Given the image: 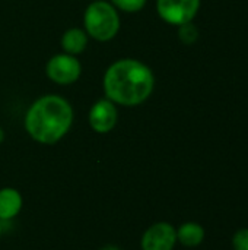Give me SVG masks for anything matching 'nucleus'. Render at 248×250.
<instances>
[{"instance_id": "nucleus-1", "label": "nucleus", "mask_w": 248, "mask_h": 250, "mask_svg": "<svg viewBox=\"0 0 248 250\" xmlns=\"http://www.w3.org/2000/svg\"><path fill=\"white\" fill-rule=\"evenodd\" d=\"M102 86L105 98L115 105L134 107L151 97L155 76L145 63L136 59H121L107 69Z\"/></svg>"}, {"instance_id": "nucleus-2", "label": "nucleus", "mask_w": 248, "mask_h": 250, "mask_svg": "<svg viewBox=\"0 0 248 250\" xmlns=\"http://www.w3.org/2000/svg\"><path fill=\"white\" fill-rule=\"evenodd\" d=\"M73 123V108L60 95H44L34 101L25 114L28 135L42 145H54L63 139Z\"/></svg>"}, {"instance_id": "nucleus-3", "label": "nucleus", "mask_w": 248, "mask_h": 250, "mask_svg": "<svg viewBox=\"0 0 248 250\" xmlns=\"http://www.w3.org/2000/svg\"><path fill=\"white\" fill-rule=\"evenodd\" d=\"M83 26L88 37L96 41H110L120 31V16L117 9L104 0H94L85 10Z\"/></svg>"}, {"instance_id": "nucleus-4", "label": "nucleus", "mask_w": 248, "mask_h": 250, "mask_svg": "<svg viewBox=\"0 0 248 250\" xmlns=\"http://www.w3.org/2000/svg\"><path fill=\"white\" fill-rule=\"evenodd\" d=\"M200 9V0H156V10L162 21L171 25L191 22Z\"/></svg>"}, {"instance_id": "nucleus-5", "label": "nucleus", "mask_w": 248, "mask_h": 250, "mask_svg": "<svg viewBox=\"0 0 248 250\" xmlns=\"http://www.w3.org/2000/svg\"><path fill=\"white\" fill-rule=\"evenodd\" d=\"M47 76L57 85H70L75 83L82 73L80 62L67 53L53 56L45 66Z\"/></svg>"}, {"instance_id": "nucleus-6", "label": "nucleus", "mask_w": 248, "mask_h": 250, "mask_svg": "<svg viewBox=\"0 0 248 250\" xmlns=\"http://www.w3.org/2000/svg\"><path fill=\"white\" fill-rule=\"evenodd\" d=\"M177 245V229L167 223H155L142 236V250H174Z\"/></svg>"}, {"instance_id": "nucleus-7", "label": "nucleus", "mask_w": 248, "mask_h": 250, "mask_svg": "<svg viewBox=\"0 0 248 250\" xmlns=\"http://www.w3.org/2000/svg\"><path fill=\"white\" fill-rule=\"evenodd\" d=\"M118 120L117 105L108 98L98 100L89 110V126L96 133L111 132Z\"/></svg>"}, {"instance_id": "nucleus-8", "label": "nucleus", "mask_w": 248, "mask_h": 250, "mask_svg": "<svg viewBox=\"0 0 248 250\" xmlns=\"http://www.w3.org/2000/svg\"><path fill=\"white\" fill-rule=\"evenodd\" d=\"M22 196L13 188L0 189V221L15 218L22 209Z\"/></svg>"}, {"instance_id": "nucleus-9", "label": "nucleus", "mask_w": 248, "mask_h": 250, "mask_svg": "<svg viewBox=\"0 0 248 250\" xmlns=\"http://www.w3.org/2000/svg\"><path fill=\"white\" fill-rule=\"evenodd\" d=\"M205 237V227L194 221H187L177 229V243L183 245L184 248H197L203 243Z\"/></svg>"}, {"instance_id": "nucleus-10", "label": "nucleus", "mask_w": 248, "mask_h": 250, "mask_svg": "<svg viewBox=\"0 0 248 250\" xmlns=\"http://www.w3.org/2000/svg\"><path fill=\"white\" fill-rule=\"evenodd\" d=\"M88 45V34L80 28H70L61 37V47L64 53L77 56L85 51Z\"/></svg>"}, {"instance_id": "nucleus-11", "label": "nucleus", "mask_w": 248, "mask_h": 250, "mask_svg": "<svg viewBox=\"0 0 248 250\" xmlns=\"http://www.w3.org/2000/svg\"><path fill=\"white\" fill-rule=\"evenodd\" d=\"M178 38L184 44H193L199 38V29L191 22L183 23V25L178 26Z\"/></svg>"}, {"instance_id": "nucleus-12", "label": "nucleus", "mask_w": 248, "mask_h": 250, "mask_svg": "<svg viewBox=\"0 0 248 250\" xmlns=\"http://www.w3.org/2000/svg\"><path fill=\"white\" fill-rule=\"evenodd\" d=\"M148 0H111V4L115 9H120L127 13H136L145 7Z\"/></svg>"}, {"instance_id": "nucleus-13", "label": "nucleus", "mask_w": 248, "mask_h": 250, "mask_svg": "<svg viewBox=\"0 0 248 250\" xmlns=\"http://www.w3.org/2000/svg\"><path fill=\"white\" fill-rule=\"evenodd\" d=\"M231 243L234 250H248V227L238 229L234 233Z\"/></svg>"}, {"instance_id": "nucleus-14", "label": "nucleus", "mask_w": 248, "mask_h": 250, "mask_svg": "<svg viewBox=\"0 0 248 250\" xmlns=\"http://www.w3.org/2000/svg\"><path fill=\"white\" fill-rule=\"evenodd\" d=\"M99 250H120L117 246H113V245H107V246H102Z\"/></svg>"}, {"instance_id": "nucleus-15", "label": "nucleus", "mask_w": 248, "mask_h": 250, "mask_svg": "<svg viewBox=\"0 0 248 250\" xmlns=\"http://www.w3.org/2000/svg\"><path fill=\"white\" fill-rule=\"evenodd\" d=\"M4 141V132H3V129L0 127V144Z\"/></svg>"}, {"instance_id": "nucleus-16", "label": "nucleus", "mask_w": 248, "mask_h": 250, "mask_svg": "<svg viewBox=\"0 0 248 250\" xmlns=\"http://www.w3.org/2000/svg\"><path fill=\"white\" fill-rule=\"evenodd\" d=\"M0 236H1V221H0Z\"/></svg>"}]
</instances>
